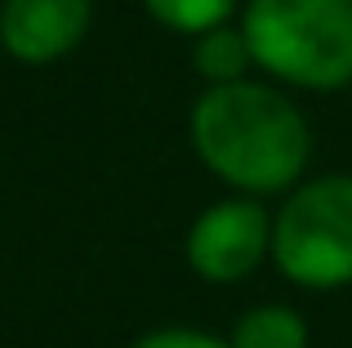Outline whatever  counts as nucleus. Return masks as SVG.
Returning a JSON list of instances; mask_svg holds the SVG:
<instances>
[{
	"mask_svg": "<svg viewBox=\"0 0 352 348\" xmlns=\"http://www.w3.org/2000/svg\"><path fill=\"white\" fill-rule=\"evenodd\" d=\"M129 348H232V344L210 331H197V326H156V331L138 335Z\"/></svg>",
	"mask_w": 352,
	"mask_h": 348,
	"instance_id": "nucleus-9",
	"label": "nucleus"
},
{
	"mask_svg": "<svg viewBox=\"0 0 352 348\" xmlns=\"http://www.w3.org/2000/svg\"><path fill=\"white\" fill-rule=\"evenodd\" d=\"M241 0H143L147 18L174 36H201L219 23H232Z\"/></svg>",
	"mask_w": 352,
	"mask_h": 348,
	"instance_id": "nucleus-8",
	"label": "nucleus"
},
{
	"mask_svg": "<svg viewBox=\"0 0 352 348\" xmlns=\"http://www.w3.org/2000/svg\"><path fill=\"white\" fill-rule=\"evenodd\" d=\"M188 139L197 161L241 197H285L308 179L312 125L303 107L276 80L206 85L188 112Z\"/></svg>",
	"mask_w": 352,
	"mask_h": 348,
	"instance_id": "nucleus-1",
	"label": "nucleus"
},
{
	"mask_svg": "<svg viewBox=\"0 0 352 348\" xmlns=\"http://www.w3.org/2000/svg\"><path fill=\"white\" fill-rule=\"evenodd\" d=\"M94 0H0V54L23 67H50L85 45Z\"/></svg>",
	"mask_w": 352,
	"mask_h": 348,
	"instance_id": "nucleus-5",
	"label": "nucleus"
},
{
	"mask_svg": "<svg viewBox=\"0 0 352 348\" xmlns=\"http://www.w3.org/2000/svg\"><path fill=\"white\" fill-rule=\"evenodd\" d=\"M241 32L254 67L281 89L335 94L352 85V0H245Z\"/></svg>",
	"mask_w": 352,
	"mask_h": 348,
	"instance_id": "nucleus-2",
	"label": "nucleus"
},
{
	"mask_svg": "<svg viewBox=\"0 0 352 348\" xmlns=\"http://www.w3.org/2000/svg\"><path fill=\"white\" fill-rule=\"evenodd\" d=\"M272 263L299 290L352 286V174H312L272 210Z\"/></svg>",
	"mask_w": 352,
	"mask_h": 348,
	"instance_id": "nucleus-3",
	"label": "nucleus"
},
{
	"mask_svg": "<svg viewBox=\"0 0 352 348\" xmlns=\"http://www.w3.org/2000/svg\"><path fill=\"white\" fill-rule=\"evenodd\" d=\"M183 259L210 286H241L272 259V215L258 197H219L192 219Z\"/></svg>",
	"mask_w": 352,
	"mask_h": 348,
	"instance_id": "nucleus-4",
	"label": "nucleus"
},
{
	"mask_svg": "<svg viewBox=\"0 0 352 348\" xmlns=\"http://www.w3.org/2000/svg\"><path fill=\"white\" fill-rule=\"evenodd\" d=\"M308 322L290 304H254L236 317L228 344L232 348H308Z\"/></svg>",
	"mask_w": 352,
	"mask_h": 348,
	"instance_id": "nucleus-7",
	"label": "nucleus"
},
{
	"mask_svg": "<svg viewBox=\"0 0 352 348\" xmlns=\"http://www.w3.org/2000/svg\"><path fill=\"white\" fill-rule=\"evenodd\" d=\"M192 67L206 85H232V80H245L258 72L241 23H219L210 32L192 36Z\"/></svg>",
	"mask_w": 352,
	"mask_h": 348,
	"instance_id": "nucleus-6",
	"label": "nucleus"
}]
</instances>
